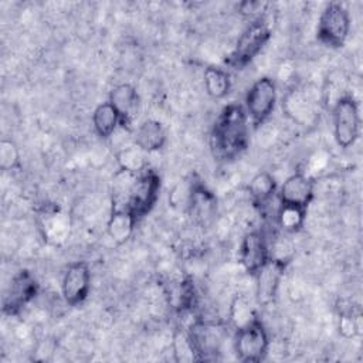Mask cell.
Returning <instances> with one entry per match:
<instances>
[{"instance_id": "83f0119b", "label": "cell", "mask_w": 363, "mask_h": 363, "mask_svg": "<svg viewBox=\"0 0 363 363\" xmlns=\"http://www.w3.org/2000/svg\"><path fill=\"white\" fill-rule=\"evenodd\" d=\"M20 166V152L17 145L10 139L0 142V167L4 172L14 170Z\"/></svg>"}, {"instance_id": "4fadbf2b", "label": "cell", "mask_w": 363, "mask_h": 363, "mask_svg": "<svg viewBox=\"0 0 363 363\" xmlns=\"http://www.w3.org/2000/svg\"><path fill=\"white\" fill-rule=\"evenodd\" d=\"M279 201L308 208L315 197V182L305 173H294L279 187Z\"/></svg>"}, {"instance_id": "6da1fadb", "label": "cell", "mask_w": 363, "mask_h": 363, "mask_svg": "<svg viewBox=\"0 0 363 363\" xmlns=\"http://www.w3.org/2000/svg\"><path fill=\"white\" fill-rule=\"evenodd\" d=\"M250 119L242 105H225L216 118L210 132V149L218 160H233L250 142Z\"/></svg>"}, {"instance_id": "ac0fdd59", "label": "cell", "mask_w": 363, "mask_h": 363, "mask_svg": "<svg viewBox=\"0 0 363 363\" xmlns=\"http://www.w3.org/2000/svg\"><path fill=\"white\" fill-rule=\"evenodd\" d=\"M166 140H167V136H166L164 126L155 119H147L142 122L135 132V145L139 146L146 153H152L163 149V146L166 145Z\"/></svg>"}, {"instance_id": "d6986e66", "label": "cell", "mask_w": 363, "mask_h": 363, "mask_svg": "<svg viewBox=\"0 0 363 363\" xmlns=\"http://www.w3.org/2000/svg\"><path fill=\"white\" fill-rule=\"evenodd\" d=\"M40 228L44 240L58 242L69 234V221L58 208H44L40 214Z\"/></svg>"}, {"instance_id": "30bf717a", "label": "cell", "mask_w": 363, "mask_h": 363, "mask_svg": "<svg viewBox=\"0 0 363 363\" xmlns=\"http://www.w3.org/2000/svg\"><path fill=\"white\" fill-rule=\"evenodd\" d=\"M38 294V282L28 269H20L10 281L3 296V313L18 315Z\"/></svg>"}, {"instance_id": "9a60e30c", "label": "cell", "mask_w": 363, "mask_h": 363, "mask_svg": "<svg viewBox=\"0 0 363 363\" xmlns=\"http://www.w3.org/2000/svg\"><path fill=\"white\" fill-rule=\"evenodd\" d=\"M109 104L116 109L121 125L129 128L139 109V94L130 84H118L109 92Z\"/></svg>"}, {"instance_id": "f546056e", "label": "cell", "mask_w": 363, "mask_h": 363, "mask_svg": "<svg viewBox=\"0 0 363 363\" xmlns=\"http://www.w3.org/2000/svg\"><path fill=\"white\" fill-rule=\"evenodd\" d=\"M268 7V3L265 1H254V0H247L238 4V13H241L245 17H254L255 18H261L262 11H265V9Z\"/></svg>"}, {"instance_id": "8fae6325", "label": "cell", "mask_w": 363, "mask_h": 363, "mask_svg": "<svg viewBox=\"0 0 363 363\" xmlns=\"http://www.w3.org/2000/svg\"><path fill=\"white\" fill-rule=\"evenodd\" d=\"M91 289V269L88 262L75 261L71 262L61 281V294L67 305L78 306L89 295Z\"/></svg>"}, {"instance_id": "cb8c5ba5", "label": "cell", "mask_w": 363, "mask_h": 363, "mask_svg": "<svg viewBox=\"0 0 363 363\" xmlns=\"http://www.w3.org/2000/svg\"><path fill=\"white\" fill-rule=\"evenodd\" d=\"M306 220V208L281 203L277 211V223L286 233L299 231Z\"/></svg>"}, {"instance_id": "484cf974", "label": "cell", "mask_w": 363, "mask_h": 363, "mask_svg": "<svg viewBox=\"0 0 363 363\" xmlns=\"http://www.w3.org/2000/svg\"><path fill=\"white\" fill-rule=\"evenodd\" d=\"M339 333L346 337H356L360 333L362 329V315L360 312L354 311L353 308H349L346 311L340 312L339 316Z\"/></svg>"}, {"instance_id": "ba28073f", "label": "cell", "mask_w": 363, "mask_h": 363, "mask_svg": "<svg viewBox=\"0 0 363 363\" xmlns=\"http://www.w3.org/2000/svg\"><path fill=\"white\" fill-rule=\"evenodd\" d=\"M285 116L302 128H313L319 122L318 101L303 88L289 89L282 101Z\"/></svg>"}, {"instance_id": "3957f363", "label": "cell", "mask_w": 363, "mask_h": 363, "mask_svg": "<svg viewBox=\"0 0 363 363\" xmlns=\"http://www.w3.org/2000/svg\"><path fill=\"white\" fill-rule=\"evenodd\" d=\"M333 138L339 147L347 149L356 143L360 135L359 104L350 94L340 95L332 105Z\"/></svg>"}, {"instance_id": "7a4b0ae2", "label": "cell", "mask_w": 363, "mask_h": 363, "mask_svg": "<svg viewBox=\"0 0 363 363\" xmlns=\"http://www.w3.org/2000/svg\"><path fill=\"white\" fill-rule=\"evenodd\" d=\"M269 38V24L262 17L252 20L240 34L233 51L225 60L227 64L237 69L245 68L262 51Z\"/></svg>"}, {"instance_id": "277c9868", "label": "cell", "mask_w": 363, "mask_h": 363, "mask_svg": "<svg viewBox=\"0 0 363 363\" xmlns=\"http://www.w3.org/2000/svg\"><path fill=\"white\" fill-rule=\"evenodd\" d=\"M160 176L153 169H146L132 182L125 197V206L138 221L146 217L159 200Z\"/></svg>"}, {"instance_id": "5b68a950", "label": "cell", "mask_w": 363, "mask_h": 363, "mask_svg": "<svg viewBox=\"0 0 363 363\" xmlns=\"http://www.w3.org/2000/svg\"><path fill=\"white\" fill-rule=\"evenodd\" d=\"M233 347L240 362H262L269 350V337L262 322L255 318L245 326L235 329Z\"/></svg>"}, {"instance_id": "d4e9b609", "label": "cell", "mask_w": 363, "mask_h": 363, "mask_svg": "<svg viewBox=\"0 0 363 363\" xmlns=\"http://www.w3.org/2000/svg\"><path fill=\"white\" fill-rule=\"evenodd\" d=\"M228 318H230L231 325L235 329H238V328L245 326L251 320H254L257 318V315H255V309H254L252 303L250 302V299L244 295H237L233 298V301L230 303Z\"/></svg>"}, {"instance_id": "44dd1931", "label": "cell", "mask_w": 363, "mask_h": 363, "mask_svg": "<svg viewBox=\"0 0 363 363\" xmlns=\"http://www.w3.org/2000/svg\"><path fill=\"white\" fill-rule=\"evenodd\" d=\"M147 155L139 146L132 145L116 152L115 160L122 173L138 176L147 169Z\"/></svg>"}, {"instance_id": "e0dca14e", "label": "cell", "mask_w": 363, "mask_h": 363, "mask_svg": "<svg viewBox=\"0 0 363 363\" xmlns=\"http://www.w3.org/2000/svg\"><path fill=\"white\" fill-rule=\"evenodd\" d=\"M286 265L269 259V262L255 275L257 279V299L262 305L271 303L278 292L279 281L285 271Z\"/></svg>"}, {"instance_id": "ffe728a7", "label": "cell", "mask_w": 363, "mask_h": 363, "mask_svg": "<svg viewBox=\"0 0 363 363\" xmlns=\"http://www.w3.org/2000/svg\"><path fill=\"white\" fill-rule=\"evenodd\" d=\"M121 125V118L116 109L109 104V101L99 104L92 112V126L95 133L102 138H111L116 128Z\"/></svg>"}, {"instance_id": "9c48e42d", "label": "cell", "mask_w": 363, "mask_h": 363, "mask_svg": "<svg viewBox=\"0 0 363 363\" xmlns=\"http://www.w3.org/2000/svg\"><path fill=\"white\" fill-rule=\"evenodd\" d=\"M187 336L197 354V360H216L221 353L224 330L221 326L207 322L194 320L187 329Z\"/></svg>"}, {"instance_id": "7c38bea8", "label": "cell", "mask_w": 363, "mask_h": 363, "mask_svg": "<svg viewBox=\"0 0 363 363\" xmlns=\"http://www.w3.org/2000/svg\"><path fill=\"white\" fill-rule=\"evenodd\" d=\"M238 257L244 269L255 277L271 259L269 244L264 233L257 230L247 233L241 240Z\"/></svg>"}, {"instance_id": "f1b7e54d", "label": "cell", "mask_w": 363, "mask_h": 363, "mask_svg": "<svg viewBox=\"0 0 363 363\" xmlns=\"http://www.w3.org/2000/svg\"><path fill=\"white\" fill-rule=\"evenodd\" d=\"M180 308L182 311H193L197 303V295L196 288L191 282V279H184L180 285Z\"/></svg>"}, {"instance_id": "5bb4252c", "label": "cell", "mask_w": 363, "mask_h": 363, "mask_svg": "<svg viewBox=\"0 0 363 363\" xmlns=\"http://www.w3.org/2000/svg\"><path fill=\"white\" fill-rule=\"evenodd\" d=\"M136 224L138 220L125 206V203L113 201L111 216L106 221V234L116 245L125 244L132 237Z\"/></svg>"}, {"instance_id": "7402d4cb", "label": "cell", "mask_w": 363, "mask_h": 363, "mask_svg": "<svg viewBox=\"0 0 363 363\" xmlns=\"http://www.w3.org/2000/svg\"><path fill=\"white\" fill-rule=\"evenodd\" d=\"M204 88L208 96L213 99H223L231 89V79L227 71L218 67L208 65L204 69Z\"/></svg>"}, {"instance_id": "603a6c76", "label": "cell", "mask_w": 363, "mask_h": 363, "mask_svg": "<svg viewBox=\"0 0 363 363\" xmlns=\"http://www.w3.org/2000/svg\"><path fill=\"white\" fill-rule=\"evenodd\" d=\"M250 196L257 206H265L277 191L275 177L268 172L257 173L248 184Z\"/></svg>"}, {"instance_id": "8992f818", "label": "cell", "mask_w": 363, "mask_h": 363, "mask_svg": "<svg viewBox=\"0 0 363 363\" xmlns=\"http://www.w3.org/2000/svg\"><path fill=\"white\" fill-rule=\"evenodd\" d=\"M350 33V16L342 3H329L319 16L316 38L326 47L340 48Z\"/></svg>"}, {"instance_id": "2e32d148", "label": "cell", "mask_w": 363, "mask_h": 363, "mask_svg": "<svg viewBox=\"0 0 363 363\" xmlns=\"http://www.w3.org/2000/svg\"><path fill=\"white\" fill-rule=\"evenodd\" d=\"M186 210L191 217H194V220L207 223L217 210V199L200 180L191 179L190 197Z\"/></svg>"}, {"instance_id": "4316f807", "label": "cell", "mask_w": 363, "mask_h": 363, "mask_svg": "<svg viewBox=\"0 0 363 363\" xmlns=\"http://www.w3.org/2000/svg\"><path fill=\"white\" fill-rule=\"evenodd\" d=\"M173 354L177 362L197 360V354L187 336V332H176L173 336Z\"/></svg>"}, {"instance_id": "52a82bcc", "label": "cell", "mask_w": 363, "mask_h": 363, "mask_svg": "<svg viewBox=\"0 0 363 363\" xmlns=\"http://www.w3.org/2000/svg\"><path fill=\"white\" fill-rule=\"evenodd\" d=\"M278 91L272 78L261 77L248 89L245 95V112L254 126L262 125L275 111Z\"/></svg>"}]
</instances>
